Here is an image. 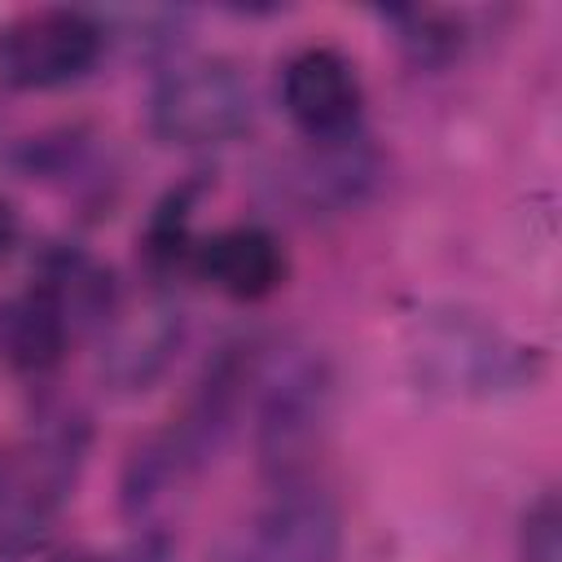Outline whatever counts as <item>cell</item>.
<instances>
[{
	"mask_svg": "<svg viewBox=\"0 0 562 562\" xmlns=\"http://www.w3.org/2000/svg\"><path fill=\"white\" fill-rule=\"evenodd\" d=\"M518 549H522V562H562V509H558L553 492H544L527 505Z\"/></svg>",
	"mask_w": 562,
	"mask_h": 562,
	"instance_id": "obj_11",
	"label": "cell"
},
{
	"mask_svg": "<svg viewBox=\"0 0 562 562\" xmlns=\"http://www.w3.org/2000/svg\"><path fill=\"white\" fill-rule=\"evenodd\" d=\"M342 544V518L338 505L294 479H277L272 496L259 505V514L224 540L215 562H334Z\"/></svg>",
	"mask_w": 562,
	"mask_h": 562,
	"instance_id": "obj_3",
	"label": "cell"
},
{
	"mask_svg": "<svg viewBox=\"0 0 562 562\" xmlns=\"http://www.w3.org/2000/svg\"><path fill=\"white\" fill-rule=\"evenodd\" d=\"M101 329V378L119 391H140L167 369L180 342V307L167 299H145L132 307L110 303Z\"/></svg>",
	"mask_w": 562,
	"mask_h": 562,
	"instance_id": "obj_7",
	"label": "cell"
},
{
	"mask_svg": "<svg viewBox=\"0 0 562 562\" xmlns=\"http://www.w3.org/2000/svg\"><path fill=\"white\" fill-rule=\"evenodd\" d=\"M281 105L307 140L356 132L360 79L334 48H303L281 70Z\"/></svg>",
	"mask_w": 562,
	"mask_h": 562,
	"instance_id": "obj_6",
	"label": "cell"
},
{
	"mask_svg": "<svg viewBox=\"0 0 562 562\" xmlns=\"http://www.w3.org/2000/svg\"><path fill=\"white\" fill-rule=\"evenodd\" d=\"M246 395L255 404V452L263 470L277 479H294L329 422V364L307 347H277L268 360H255Z\"/></svg>",
	"mask_w": 562,
	"mask_h": 562,
	"instance_id": "obj_1",
	"label": "cell"
},
{
	"mask_svg": "<svg viewBox=\"0 0 562 562\" xmlns=\"http://www.w3.org/2000/svg\"><path fill=\"white\" fill-rule=\"evenodd\" d=\"M250 83L215 57L171 66L149 92V127L167 145H228L250 127Z\"/></svg>",
	"mask_w": 562,
	"mask_h": 562,
	"instance_id": "obj_2",
	"label": "cell"
},
{
	"mask_svg": "<svg viewBox=\"0 0 562 562\" xmlns=\"http://www.w3.org/2000/svg\"><path fill=\"white\" fill-rule=\"evenodd\" d=\"M79 457H83V426L79 422L48 430L31 448V457H26V465H22L18 483H13V496L4 505V518H0V549L4 553L22 558L48 536L53 509L70 492Z\"/></svg>",
	"mask_w": 562,
	"mask_h": 562,
	"instance_id": "obj_5",
	"label": "cell"
},
{
	"mask_svg": "<svg viewBox=\"0 0 562 562\" xmlns=\"http://www.w3.org/2000/svg\"><path fill=\"white\" fill-rule=\"evenodd\" d=\"M66 334H70L66 312H61V307L53 303V294L40 290V285H35L31 294H22L18 303H9L4 316H0L4 351H9V360H13L18 369H26V373L53 369V364L61 360V351H66Z\"/></svg>",
	"mask_w": 562,
	"mask_h": 562,
	"instance_id": "obj_10",
	"label": "cell"
},
{
	"mask_svg": "<svg viewBox=\"0 0 562 562\" xmlns=\"http://www.w3.org/2000/svg\"><path fill=\"white\" fill-rule=\"evenodd\" d=\"M378 180H382V158L356 132L312 140L290 171L294 198L307 211H351L378 189Z\"/></svg>",
	"mask_w": 562,
	"mask_h": 562,
	"instance_id": "obj_8",
	"label": "cell"
},
{
	"mask_svg": "<svg viewBox=\"0 0 562 562\" xmlns=\"http://www.w3.org/2000/svg\"><path fill=\"white\" fill-rule=\"evenodd\" d=\"M101 26L75 9L22 13L0 31V79L13 88H61L101 57Z\"/></svg>",
	"mask_w": 562,
	"mask_h": 562,
	"instance_id": "obj_4",
	"label": "cell"
},
{
	"mask_svg": "<svg viewBox=\"0 0 562 562\" xmlns=\"http://www.w3.org/2000/svg\"><path fill=\"white\" fill-rule=\"evenodd\" d=\"M198 263H202L206 281L233 299H263L281 285V272H285L277 237L263 228H250V224L215 233L202 246Z\"/></svg>",
	"mask_w": 562,
	"mask_h": 562,
	"instance_id": "obj_9",
	"label": "cell"
},
{
	"mask_svg": "<svg viewBox=\"0 0 562 562\" xmlns=\"http://www.w3.org/2000/svg\"><path fill=\"white\" fill-rule=\"evenodd\" d=\"M75 562H101V558H75Z\"/></svg>",
	"mask_w": 562,
	"mask_h": 562,
	"instance_id": "obj_13",
	"label": "cell"
},
{
	"mask_svg": "<svg viewBox=\"0 0 562 562\" xmlns=\"http://www.w3.org/2000/svg\"><path fill=\"white\" fill-rule=\"evenodd\" d=\"M13 241H18V211L0 198V259L13 250Z\"/></svg>",
	"mask_w": 562,
	"mask_h": 562,
	"instance_id": "obj_12",
	"label": "cell"
}]
</instances>
